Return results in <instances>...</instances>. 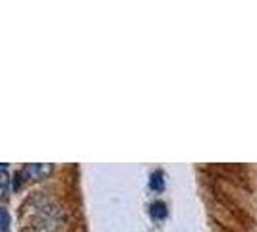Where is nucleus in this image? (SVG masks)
<instances>
[{"label":"nucleus","instance_id":"f257e3e1","mask_svg":"<svg viewBox=\"0 0 257 232\" xmlns=\"http://www.w3.org/2000/svg\"><path fill=\"white\" fill-rule=\"evenodd\" d=\"M22 172H24V178L41 180V178H47L52 172V165H49V163H33V165H26L22 168Z\"/></svg>","mask_w":257,"mask_h":232},{"label":"nucleus","instance_id":"f03ea898","mask_svg":"<svg viewBox=\"0 0 257 232\" xmlns=\"http://www.w3.org/2000/svg\"><path fill=\"white\" fill-rule=\"evenodd\" d=\"M149 213H151V217H153L155 220L165 219L168 215L167 203H165V201H153V203L149 205Z\"/></svg>","mask_w":257,"mask_h":232},{"label":"nucleus","instance_id":"7ed1b4c3","mask_svg":"<svg viewBox=\"0 0 257 232\" xmlns=\"http://www.w3.org/2000/svg\"><path fill=\"white\" fill-rule=\"evenodd\" d=\"M163 176H165L163 170H155V172H151V180H149L151 190H155V192H163V190H165V178H163Z\"/></svg>","mask_w":257,"mask_h":232},{"label":"nucleus","instance_id":"20e7f679","mask_svg":"<svg viewBox=\"0 0 257 232\" xmlns=\"http://www.w3.org/2000/svg\"><path fill=\"white\" fill-rule=\"evenodd\" d=\"M0 215H2V232H8V226H10L8 209H6V207H2V209H0Z\"/></svg>","mask_w":257,"mask_h":232},{"label":"nucleus","instance_id":"39448f33","mask_svg":"<svg viewBox=\"0 0 257 232\" xmlns=\"http://www.w3.org/2000/svg\"><path fill=\"white\" fill-rule=\"evenodd\" d=\"M22 178H24V172H22V170H18V172L14 174V180H12L14 190H18V188L22 186Z\"/></svg>","mask_w":257,"mask_h":232}]
</instances>
